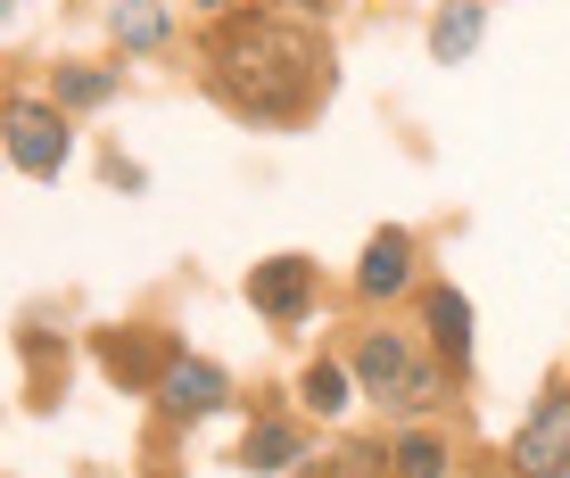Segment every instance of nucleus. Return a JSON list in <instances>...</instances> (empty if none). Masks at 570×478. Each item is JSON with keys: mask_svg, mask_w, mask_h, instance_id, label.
I'll use <instances>...</instances> for the list:
<instances>
[{"mask_svg": "<svg viewBox=\"0 0 570 478\" xmlns=\"http://www.w3.org/2000/svg\"><path fill=\"white\" fill-rule=\"evenodd\" d=\"M207 83L248 125H298V116H314V99L331 91V50L273 9L224 17L215 42H207Z\"/></svg>", "mask_w": 570, "mask_h": 478, "instance_id": "obj_1", "label": "nucleus"}, {"mask_svg": "<svg viewBox=\"0 0 570 478\" xmlns=\"http://www.w3.org/2000/svg\"><path fill=\"white\" fill-rule=\"evenodd\" d=\"M356 380H364V396H381V405H397V412H430L439 388H446L397 330H364L356 338Z\"/></svg>", "mask_w": 570, "mask_h": 478, "instance_id": "obj_2", "label": "nucleus"}, {"mask_svg": "<svg viewBox=\"0 0 570 478\" xmlns=\"http://www.w3.org/2000/svg\"><path fill=\"white\" fill-rule=\"evenodd\" d=\"M67 157H75L67 108H58V99L17 91V99H9V166H17V173H33V182H50V173L67 166Z\"/></svg>", "mask_w": 570, "mask_h": 478, "instance_id": "obj_3", "label": "nucleus"}, {"mask_svg": "<svg viewBox=\"0 0 570 478\" xmlns=\"http://www.w3.org/2000/svg\"><path fill=\"white\" fill-rule=\"evenodd\" d=\"M513 478H570V396L546 388L538 412L513 429Z\"/></svg>", "mask_w": 570, "mask_h": 478, "instance_id": "obj_4", "label": "nucleus"}, {"mask_svg": "<svg viewBox=\"0 0 570 478\" xmlns=\"http://www.w3.org/2000/svg\"><path fill=\"white\" fill-rule=\"evenodd\" d=\"M248 306H257L265 322L298 330L314 313V265H306V256H265V265L248 272Z\"/></svg>", "mask_w": 570, "mask_h": 478, "instance_id": "obj_5", "label": "nucleus"}, {"mask_svg": "<svg viewBox=\"0 0 570 478\" xmlns=\"http://www.w3.org/2000/svg\"><path fill=\"white\" fill-rule=\"evenodd\" d=\"M157 405L174 412V421H207V412L232 405V380L215 364H190V355H174L166 371H157Z\"/></svg>", "mask_w": 570, "mask_h": 478, "instance_id": "obj_6", "label": "nucleus"}, {"mask_svg": "<svg viewBox=\"0 0 570 478\" xmlns=\"http://www.w3.org/2000/svg\"><path fill=\"white\" fill-rule=\"evenodd\" d=\"M356 289H364V297L414 289V231H372V239H364V265H356Z\"/></svg>", "mask_w": 570, "mask_h": 478, "instance_id": "obj_7", "label": "nucleus"}, {"mask_svg": "<svg viewBox=\"0 0 570 478\" xmlns=\"http://www.w3.org/2000/svg\"><path fill=\"white\" fill-rule=\"evenodd\" d=\"M480 33H488L480 0H446V9L430 17V58H439V67H463V58L480 50Z\"/></svg>", "mask_w": 570, "mask_h": 478, "instance_id": "obj_8", "label": "nucleus"}, {"mask_svg": "<svg viewBox=\"0 0 570 478\" xmlns=\"http://www.w3.org/2000/svg\"><path fill=\"white\" fill-rule=\"evenodd\" d=\"M289 462H306V429L282 421V412H265V421L240 437V470H289Z\"/></svg>", "mask_w": 570, "mask_h": 478, "instance_id": "obj_9", "label": "nucleus"}, {"mask_svg": "<svg viewBox=\"0 0 570 478\" xmlns=\"http://www.w3.org/2000/svg\"><path fill=\"white\" fill-rule=\"evenodd\" d=\"M430 338H439V355L455 371H471V306H463V289H430Z\"/></svg>", "mask_w": 570, "mask_h": 478, "instance_id": "obj_10", "label": "nucleus"}, {"mask_svg": "<svg viewBox=\"0 0 570 478\" xmlns=\"http://www.w3.org/2000/svg\"><path fill=\"white\" fill-rule=\"evenodd\" d=\"M108 26H116V42L125 50H166V9H157V0H116L108 9Z\"/></svg>", "mask_w": 570, "mask_h": 478, "instance_id": "obj_11", "label": "nucleus"}, {"mask_svg": "<svg viewBox=\"0 0 570 478\" xmlns=\"http://www.w3.org/2000/svg\"><path fill=\"white\" fill-rule=\"evenodd\" d=\"M50 99H58V108H108V99H116V67H58Z\"/></svg>", "mask_w": 570, "mask_h": 478, "instance_id": "obj_12", "label": "nucleus"}, {"mask_svg": "<svg viewBox=\"0 0 570 478\" xmlns=\"http://www.w3.org/2000/svg\"><path fill=\"white\" fill-rule=\"evenodd\" d=\"M298 478H397V462H389V446H340V454H323L314 470Z\"/></svg>", "mask_w": 570, "mask_h": 478, "instance_id": "obj_13", "label": "nucleus"}, {"mask_svg": "<svg viewBox=\"0 0 570 478\" xmlns=\"http://www.w3.org/2000/svg\"><path fill=\"white\" fill-rule=\"evenodd\" d=\"M298 396H306V412H347V405H356V388H347V371L331 364V355H314V364H306Z\"/></svg>", "mask_w": 570, "mask_h": 478, "instance_id": "obj_14", "label": "nucleus"}, {"mask_svg": "<svg viewBox=\"0 0 570 478\" xmlns=\"http://www.w3.org/2000/svg\"><path fill=\"white\" fill-rule=\"evenodd\" d=\"M389 462H397V478H446V437L405 429L397 446H389Z\"/></svg>", "mask_w": 570, "mask_h": 478, "instance_id": "obj_15", "label": "nucleus"}, {"mask_svg": "<svg viewBox=\"0 0 570 478\" xmlns=\"http://www.w3.org/2000/svg\"><path fill=\"white\" fill-rule=\"evenodd\" d=\"M190 9H207V17H232V9H240V0H190Z\"/></svg>", "mask_w": 570, "mask_h": 478, "instance_id": "obj_16", "label": "nucleus"}]
</instances>
